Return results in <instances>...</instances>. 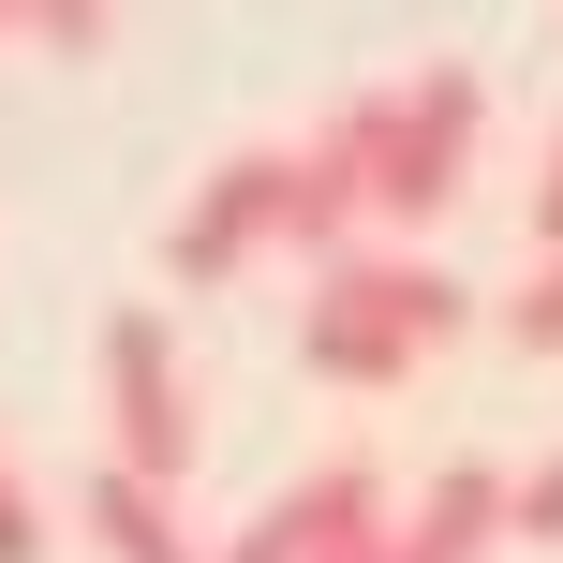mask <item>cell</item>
<instances>
[{"mask_svg": "<svg viewBox=\"0 0 563 563\" xmlns=\"http://www.w3.org/2000/svg\"><path fill=\"white\" fill-rule=\"evenodd\" d=\"M0 30H15V15H0Z\"/></svg>", "mask_w": 563, "mask_h": 563, "instance_id": "14", "label": "cell"}, {"mask_svg": "<svg viewBox=\"0 0 563 563\" xmlns=\"http://www.w3.org/2000/svg\"><path fill=\"white\" fill-rule=\"evenodd\" d=\"M505 341H534V356H563V253H534V282L505 297Z\"/></svg>", "mask_w": 563, "mask_h": 563, "instance_id": "10", "label": "cell"}, {"mask_svg": "<svg viewBox=\"0 0 563 563\" xmlns=\"http://www.w3.org/2000/svg\"><path fill=\"white\" fill-rule=\"evenodd\" d=\"M30 30V45H59V59H89V45H104V0H45V15H15Z\"/></svg>", "mask_w": 563, "mask_h": 563, "instance_id": "11", "label": "cell"}, {"mask_svg": "<svg viewBox=\"0 0 563 563\" xmlns=\"http://www.w3.org/2000/svg\"><path fill=\"white\" fill-rule=\"evenodd\" d=\"M534 253H563V119H549V178H534Z\"/></svg>", "mask_w": 563, "mask_h": 563, "instance_id": "13", "label": "cell"}, {"mask_svg": "<svg viewBox=\"0 0 563 563\" xmlns=\"http://www.w3.org/2000/svg\"><path fill=\"white\" fill-rule=\"evenodd\" d=\"M460 311L475 297H460L430 253H341L327 297H311V327H297V356L327 371V386H400L430 341H460Z\"/></svg>", "mask_w": 563, "mask_h": 563, "instance_id": "1", "label": "cell"}, {"mask_svg": "<svg viewBox=\"0 0 563 563\" xmlns=\"http://www.w3.org/2000/svg\"><path fill=\"white\" fill-rule=\"evenodd\" d=\"M371 148H386V89H356L311 148H282V253H311V267L356 253V223H371Z\"/></svg>", "mask_w": 563, "mask_h": 563, "instance_id": "4", "label": "cell"}, {"mask_svg": "<svg viewBox=\"0 0 563 563\" xmlns=\"http://www.w3.org/2000/svg\"><path fill=\"white\" fill-rule=\"evenodd\" d=\"M194 445H208V416H194V371H178V327L164 311H104V475L178 489Z\"/></svg>", "mask_w": 563, "mask_h": 563, "instance_id": "3", "label": "cell"}, {"mask_svg": "<svg viewBox=\"0 0 563 563\" xmlns=\"http://www.w3.org/2000/svg\"><path fill=\"white\" fill-rule=\"evenodd\" d=\"M489 549H505V460H445L386 519V563H489Z\"/></svg>", "mask_w": 563, "mask_h": 563, "instance_id": "7", "label": "cell"}, {"mask_svg": "<svg viewBox=\"0 0 563 563\" xmlns=\"http://www.w3.org/2000/svg\"><path fill=\"white\" fill-rule=\"evenodd\" d=\"M253 253H282V148H238V164L164 223V282H194V297H208V282H238Z\"/></svg>", "mask_w": 563, "mask_h": 563, "instance_id": "5", "label": "cell"}, {"mask_svg": "<svg viewBox=\"0 0 563 563\" xmlns=\"http://www.w3.org/2000/svg\"><path fill=\"white\" fill-rule=\"evenodd\" d=\"M0 563H45V505H30L15 460H0Z\"/></svg>", "mask_w": 563, "mask_h": 563, "instance_id": "12", "label": "cell"}, {"mask_svg": "<svg viewBox=\"0 0 563 563\" xmlns=\"http://www.w3.org/2000/svg\"><path fill=\"white\" fill-rule=\"evenodd\" d=\"M475 134H489V89L460 75V59H430V75H386V148H371V223L430 238L460 208V178H475Z\"/></svg>", "mask_w": 563, "mask_h": 563, "instance_id": "2", "label": "cell"}, {"mask_svg": "<svg viewBox=\"0 0 563 563\" xmlns=\"http://www.w3.org/2000/svg\"><path fill=\"white\" fill-rule=\"evenodd\" d=\"M89 549L104 563H208L194 519H178V489H134V475H104V460H89Z\"/></svg>", "mask_w": 563, "mask_h": 563, "instance_id": "8", "label": "cell"}, {"mask_svg": "<svg viewBox=\"0 0 563 563\" xmlns=\"http://www.w3.org/2000/svg\"><path fill=\"white\" fill-rule=\"evenodd\" d=\"M386 519H400V505H386V475H371V460H327V475H297V489H282V505H267L223 563H341V549L386 534Z\"/></svg>", "mask_w": 563, "mask_h": 563, "instance_id": "6", "label": "cell"}, {"mask_svg": "<svg viewBox=\"0 0 563 563\" xmlns=\"http://www.w3.org/2000/svg\"><path fill=\"white\" fill-rule=\"evenodd\" d=\"M505 534H534V549H563V445L534 460V475H505Z\"/></svg>", "mask_w": 563, "mask_h": 563, "instance_id": "9", "label": "cell"}]
</instances>
